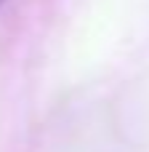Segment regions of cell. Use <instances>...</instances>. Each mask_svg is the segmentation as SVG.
<instances>
[{"label": "cell", "mask_w": 149, "mask_h": 152, "mask_svg": "<svg viewBox=\"0 0 149 152\" xmlns=\"http://www.w3.org/2000/svg\"><path fill=\"white\" fill-rule=\"evenodd\" d=\"M3 3H5V0H0V8H3Z\"/></svg>", "instance_id": "1"}]
</instances>
